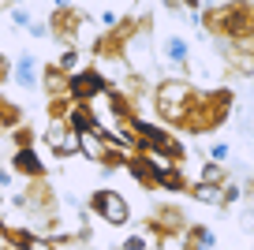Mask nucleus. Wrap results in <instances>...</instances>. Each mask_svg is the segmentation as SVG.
<instances>
[{"mask_svg": "<svg viewBox=\"0 0 254 250\" xmlns=\"http://www.w3.org/2000/svg\"><path fill=\"white\" fill-rule=\"evenodd\" d=\"M67 90H71V94L79 97V101H86V97H97V94H101V90H105V82H101L97 75H79V78H75V82H71Z\"/></svg>", "mask_w": 254, "mask_h": 250, "instance_id": "obj_5", "label": "nucleus"}, {"mask_svg": "<svg viewBox=\"0 0 254 250\" xmlns=\"http://www.w3.org/2000/svg\"><path fill=\"white\" fill-rule=\"evenodd\" d=\"M11 19H15V26H30V15H26L23 8H15V11H11Z\"/></svg>", "mask_w": 254, "mask_h": 250, "instance_id": "obj_11", "label": "nucleus"}, {"mask_svg": "<svg viewBox=\"0 0 254 250\" xmlns=\"http://www.w3.org/2000/svg\"><path fill=\"white\" fill-rule=\"evenodd\" d=\"M79 149L90 157V161H105V142H101V131H82L79 134Z\"/></svg>", "mask_w": 254, "mask_h": 250, "instance_id": "obj_6", "label": "nucleus"}, {"mask_svg": "<svg viewBox=\"0 0 254 250\" xmlns=\"http://www.w3.org/2000/svg\"><path fill=\"white\" fill-rule=\"evenodd\" d=\"M4 71H8V60H4V53H0V78H4Z\"/></svg>", "mask_w": 254, "mask_h": 250, "instance_id": "obj_14", "label": "nucleus"}, {"mask_svg": "<svg viewBox=\"0 0 254 250\" xmlns=\"http://www.w3.org/2000/svg\"><path fill=\"white\" fill-rule=\"evenodd\" d=\"M165 53H168V60H172V63H183L190 49H187V41H183V38H168L165 41Z\"/></svg>", "mask_w": 254, "mask_h": 250, "instance_id": "obj_7", "label": "nucleus"}, {"mask_svg": "<svg viewBox=\"0 0 254 250\" xmlns=\"http://www.w3.org/2000/svg\"><path fill=\"white\" fill-rule=\"evenodd\" d=\"M0 250H4V239H0Z\"/></svg>", "mask_w": 254, "mask_h": 250, "instance_id": "obj_15", "label": "nucleus"}, {"mask_svg": "<svg viewBox=\"0 0 254 250\" xmlns=\"http://www.w3.org/2000/svg\"><path fill=\"white\" fill-rule=\"evenodd\" d=\"M23 247H26V250H56L49 239H34V235H26V243H23Z\"/></svg>", "mask_w": 254, "mask_h": 250, "instance_id": "obj_10", "label": "nucleus"}, {"mask_svg": "<svg viewBox=\"0 0 254 250\" xmlns=\"http://www.w3.org/2000/svg\"><path fill=\"white\" fill-rule=\"evenodd\" d=\"M209 157H213V161H224V157H228V146H209Z\"/></svg>", "mask_w": 254, "mask_h": 250, "instance_id": "obj_12", "label": "nucleus"}, {"mask_svg": "<svg viewBox=\"0 0 254 250\" xmlns=\"http://www.w3.org/2000/svg\"><path fill=\"white\" fill-rule=\"evenodd\" d=\"M0 187H11V172H0Z\"/></svg>", "mask_w": 254, "mask_h": 250, "instance_id": "obj_13", "label": "nucleus"}, {"mask_svg": "<svg viewBox=\"0 0 254 250\" xmlns=\"http://www.w3.org/2000/svg\"><path fill=\"white\" fill-rule=\"evenodd\" d=\"M38 75H41V71H38V60H34L30 53H23V56H19V63H15V82H19L23 90H34V86H38Z\"/></svg>", "mask_w": 254, "mask_h": 250, "instance_id": "obj_4", "label": "nucleus"}, {"mask_svg": "<svg viewBox=\"0 0 254 250\" xmlns=\"http://www.w3.org/2000/svg\"><path fill=\"white\" fill-rule=\"evenodd\" d=\"M15 164L23 168L26 176H41V161L30 153V149H19V157H15Z\"/></svg>", "mask_w": 254, "mask_h": 250, "instance_id": "obj_8", "label": "nucleus"}, {"mask_svg": "<svg viewBox=\"0 0 254 250\" xmlns=\"http://www.w3.org/2000/svg\"><path fill=\"white\" fill-rule=\"evenodd\" d=\"M194 198H202V202H217V198H221V190L209 187V183H202V187L194 190Z\"/></svg>", "mask_w": 254, "mask_h": 250, "instance_id": "obj_9", "label": "nucleus"}, {"mask_svg": "<svg viewBox=\"0 0 254 250\" xmlns=\"http://www.w3.org/2000/svg\"><path fill=\"white\" fill-rule=\"evenodd\" d=\"M49 146H53V153L56 157H71V153H79V134H75V127L71 124H64V120H53L49 124Z\"/></svg>", "mask_w": 254, "mask_h": 250, "instance_id": "obj_3", "label": "nucleus"}, {"mask_svg": "<svg viewBox=\"0 0 254 250\" xmlns=\"http://www.w3.org/2000/svg\"><path fill=\"white\" fill-rule=\"evenodd\" d=\"M90 202H94V209L101 213V217L109 220V224H124V220L131 217V209H127L124 194H116V190H97V194L90 198Z\"/></svg>", "mask_w": 254, "mask_h": 250, "instance_id": "obj_2", "label": "nucleus"}, {"mask_svg": "<svg viewBox=\"0 0 254 250\" xmlns=\"http://www.w3.org/2000/svg\"><path fill=\"white\" fill-rule=\"evenodd\" d=\"M183 109H187V86L176 82V78L161 82V86H157V112L165 120H183V116H187Z\"/></svg>", "mask_w": 254, "mask_h": 250, "instance_id": "obj_1", "label": "nucleus"}]
</instances>
